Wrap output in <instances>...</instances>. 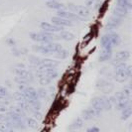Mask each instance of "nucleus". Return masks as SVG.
<instances>
[{
	"mask_svg": "<svg viewBox=\"0 0 132 132\" xmlns=\"http://www.w3.org/2000/svg\"><path fill=\"white\" fill-rule=\"evenodd\" d=\"M114 75L115 79L118 82H123L128 79L132 75V67L126 65L125 63H121L114 68Z\"/></svg>",
	"mask_w": 132,
	"mask_h": 132,
	"instance_id": "1",
	"label": "nucleus"
},
{
	"mask_svg": "<svg viewBox=\"0 0 132 132\" xmlns=\"http://www.w3.org/2000/svg\"><path fill=\"white\" fill-rule=\"evenodd\" d=\"M57 38L59 37L54 33H49V32H44V31L40 33L31 34V39L36 42H41V43H50V42H53V40H58Z\"/></svg>",
	"mask_w": 132,
	"mask_h": 132,
	"instance_id": "2",
	"label": "nucleus"
},
{
	"mask_svg": "<svg viewBox=\"0 0 132 132\" xmlns=\"http://www.w3.org/2000/svg\"><path fill=\"white\" fill-rule=\"evenodd\" d=\"M36 76L38 78H48L53 80L58 77V72L56 68H45V69H38L36 71Z\"/></svg>",
	"mask_w": 132,
	"mask_h": 132,
	"instance_id": "3",
	"label": "nucleus"
},
{
	"mask_svg": "<svg viewBox=\"0 0 132 132\" xmlns=\"http://www.w3.org/2000/svg\"><path fill=\"white\" fill-rule=\"evenodd\" d=\"M69 9L71 10V12L77 14L78 16L81 17L85 19V17H87L89 15V9L86 6H82V5H76L73 3H70L68 4Z\"/></svg>",
	"mask_w": 132,
	"mask_h": 132,
	"instance_id": "4",
	"label": "nucleus"
},
{
	"mask_svg": "<svg viewBox=\"0 0 132 132\" xmlns=\"http://www.w3.org/2000/svg\"><path fill=\"white\" fill-rule=\"evenodd\" d=\"M129 57H130V53L128 51H120V52H117V53L114 55V58H113L111 64L114 67L117 66V65L121 64V63L126 62L127 60L129 59Z\"/></svg>",
	"mask_w": 132,
	"mask_h": 132,
	"instance_id": "5",
	"label": "nucleus"
},
{
	"mask_svg": "<svg viewBox=\"0 0 132 132\" xmlns=\"http://www.w3.org/2000/svg\"><path fill=\"white\" fill-rule=\"evenodd\" d=\"M40 28L44 31V32H49V33H56V32H61L64 31V27L56 26L51 23H47V22H41Z\"/></svg>",
	"mask_w": 132,
	"mask_h": 132,
	"instance_id": "6",
	"label": "nucleus"
},
{
	"mask_svg": "<svg viewBox=\"0 0 132 132\" xmlns=\"http://www.w3.org/2000/svg\"><path fill=\"white\" fill-rule=\"evenodd\" d=\"M57 15L59 17H62V18H65V19L71 20V21H82L84 18L78 16L77 14L73 13L71 11H67V10H58V13Z\"/></svg>",
	"mask_w": 132,
	"mask_h": 132,
	"instance_id": "7",
	"label": "nucleus"
},
{
	"mask_svg": "<svg viewBox=\"0 0 132 132\" xmlns=\"http://www.w3.org/2000/svg\"><path fill=\"white\" fill-rule=\"evenodd\" d=\"M51 21H52V23H53L54 25L60 26V27H71L75 25L73 23V21L65 19V18H62V17H59V16L52 17Z\"/></svg>",
	"mask_w": 132,
	"mask_h": 132,
	"instance_id": "8",
	"label": "nucleus"
},
{
	"mask_svg": "<svg viewBox=\"0 0 132 132\" xmlns=\"http://www.w3.org/2000/svg\"><path fill=\"white\" fill-rule=\"evenodd\" d=\"M90 104L93 109L97 110L99 112H101L102 110H104V99L103 96H95L92 99Z\"/></svg>",
	"mask_w": 132,
	"mask_h": 132,
	"instance_id": "9",
	"label": "nucleus"
},
{
	"mask_svg": "<svg viewBox=\"0 0 132 132\" xmlns=\"http://www.w3.org/2000/svg\"><path fill=\"white\" fill-rule=\"evenodd\" d=\"M121 22L122 20L119 19V18H116L114 16H111L109 17L107 22L105 24V29L108 30V31H112V30H115L116 28H118L120 25H121Z\"/></svg>",
	"mask_w": 132,
	"mask_h": 132,
	"instance_id": "10",
	"label": "nucleus"
},
{
	"mask_svg": "<svg viewBox=\"0 0 132 132\" xmlns=\"http://www.w3.org/2000/svg\"><path fill=\"white\" fill-rule=\"evenodd\" d=\"M100 113L101 112H99L97 110L93 109V107H88V108H86V110H84L81 112V118L85 119V120H90V119L95 118V117L99 116Z\"/></svg>",
	"mask_w": 132,
	"mask_h": 132,
	"instance_id": "11",
	"label": "nucleus"
},
{
	"mask_svg": "<svg viewBox=\"0 0 132 132\" xmlns=\"http://www.w3.org/2000/svg\"><path fill=\"white\" fill-rule=\"evenodd\" d=\"M129 13V10H127L124 7H120V6H115L112 10V14L114 17L119 18V19H123L125 18L126 16Z\"/></svg>",
	"mask_w": 132,
	"mask_h": 132,
	"instance_id": "12",
	"label": "nucleus"
},
{
	"mask_svg": "<svg viewBox=\"0 0 132 132\" xmlns=\"http://www.w3.org/2000/svg\"><path fill=\"white\" fill-rule=\"evenodd\" d=\"M97 87L99 89H101L104 93H108L112 90L113 86L111 82L107 81V80H104V79H100L97 82Z\"/></svg>",
	"mask_w": 132,
	"mask_h": 132,
	"instance_id": "13",
	"label": "nucleus"
},
{
	"mask_svg": "<svg viewBox=\"0 0 132 132\" xmlns=\"http://www.w3.org/2000/svg\"><path fill=\"white\" fill-rule=\"evenodd\" d=\"M42 45L45 47L47 49V51L50 53H57L59 52L62 48V45H60L58 43H53V42H50V43H42Z\"/></svg>",
	"mask_w": 132,
	"mask_h": 132,
	"instance_id": "14",
	"label": "nucleus"
},
{
	"mask_svg": "<svg viewBox=\"0 0 132 132\" xmlns=\"http://www.w3.org/2000/svg\"><path fill=\"white\" fill-rule=\"evenodd\" d=\"M112 58V49H104L102 48V52L99 56V62H106Z\"/></svg>",
	"mask_w": 132,
	"mask_h": 132,
	"instance_id": "15",
	"label": "nucleus"
},
{
	"mask_svg": "<svg viewBox=\"0 0 132 132\" xmlns=\"http://www.w3.org/2000/svg\"><path fill=\"white\" fill-rule=\"evenodd\" d=\"M46 5L50 9H57V10H62L65 7V5L63 3H61L57 0H50V1L47 2Z\"/></svg>",
	"mask_w": 132,
	"mask_h": 132,
	"instance_id": "16",
	"label": "nucleus"
},
{
	"mask_svg": "<svg viewBox=\"0 0 132 132\" xmlns=\"http://www.w3.org/2000/svg\"><path fill=\"white\" fill-rule=\"evenodd\" d=\"M58 37L61 38V39L65 40V41H72V40L75 39V35H73L72 32H69V31H61L59 32V35Z\"/></svg>",
	"mask_w": 132,
	"mask_h": 132,
	"instance_id": "17",
	"label": "nucleus"
},
{
	"mask_svg": "<svg viewBox=\"0 0 132 132\" xmlns=\"http://www.w3.org/2000/svg\"><path fill=\"white\" fill-rule=\"evenodd\" d=\"M108 35V37H109V39L111 41V44H112V46H118L119 44H120V37H119L118 34L114 33V32H109V33H107Z\"/></svg>",
	"mask_w": 132,
	"mask_h": 132,
	"instance_id": "18",
	"label": "nucleus"
},
{
	"mask_svg": "<svg viewBox=\"0 0 132 132\" xmlns=\"http://www.w3.org/2000/svg\"><path fill=\"white\" fill-rule=\"evenodd\" d=\"M114 105H115V107H116L118 110H123L127 106L130 105V99H123V100L116 101Z\"/></svg>",
	"mask_w": 132,
	"mask_h": 132,
	"instance_id": "19",
	"label": "nucleus"
},
{
	"mask_svg": "<svg viewBox=\"0 0 132 132\" xmlns=\"http://www.w3.org/2000/svg\"><path fill=\"white\" fill-rule=\"evenodd\" d=\"M26 125L29 126L32 129H38L39 128V123L35 118L32 117H27L26 118Z\"/></svg>",
	"mask_w": 132,
	"mask_h": 132,
	"instance_id": "20",
	"label": "nucleus"
},
{
	"mask_svg": "<svg viewBox=\"0 0 132 132\" xmlns=\"http://www.w3.org/2000/svg\"><path fill=\"white\" fill-rule=\"evenodd\" d=\"M131 115H132V107L130 105L127 106L123 110H121V119L122 120L128 119Z\"/></svg>",
	"mask_w": 132,
	"mask_h": 132,
	"instance_id": "21",
	"label": "nucleus"
},
{
	"mask_svg": "<svg viewBox=\"0 0 132 132\" xmlns=\"http://www.w3.org/2000/svg\"><path fill=\"white\" fill-rule=\"evenodd\" d=\"M117 6L124 7L127 10H131L132 9V3L131 0H117Z\"/></svg>",
	"mask_w": 132,
	"mask_h": 132,
	"instance_id": "22",
	"label": "nucleus"
},
{
	"mask_svg": "<svg viewBox=\"0 0 132 132\" xmlns=\"http://www.w3.org/2000/svg\"><path fill=\"white\" fill-rule=\"evenodd\" d=\"M82 124H84V119L81 117H78L77 119L73 120V122L70 126V128L71 129H79L82 126Z\"/></svg>",
	"mask_w": 132,
	"mask_h": 132,
	"instance_id": "23",
	"label": "nucleus"
},
{
	"mask_svg": "<svg viewBox=\"0 0 132 132\" xmlns=\"http://www.w3.org/2000/svg\"><path fill=\"white\" fill-rule=\"evenodd\" d=\"M11 110L10 111H12V112L16 113L17 115H19L20 117H22V118H24V117H26V114H25V111L21 108V107H19V106H11V108H10Z\"/></svg>",
	"mask_w": 132,
	"mask_h": 132,
	"instance_id": "24",
	"label": "nucleus"
},
{
	"mask_svg": "<svg viewBox=\"0 0 132 132\" xmlns=\"http://www.w3.org/2000/svg\"><path fill=\"white\" fill-rule=\"evenodd\" d=\"M42 60L43 59H41L39 57H35V56H30L29 57L30 64H32L33 66H36V67H39L42 64Z\"/></svg>",
	"mask_w": 132,
	"mask_h": 132,
	"instance_id": "25",
	"label": "nucleus"
},
{
	"mask_svg": "<svg viewBox=\"0 0 132 132\" xmlns=\"http://www.w3.org/2000/svg\"><path fill=\"white\" fill-rule=\"evenodd\" d=\"M56 56H57V58H59L61 60L67 59L69 57V52L67 50H65V49H61L59 52L56 53Z\"/></svg>",
	"mask_w": 132,
	"mask_h": 132,
	"instance_id": "26",
	"label": "nucleus"
},
{
	"mask_svg": "<svg viewBox=\"0 0 132 132\" xmlns=\"http://www.w3.org/2000/svg\"><path fill=\"white\" fill-rule=\"evenodd\" d=\"M13 97H14V99H15L16 101H18V102L26 101V98H25L24 94H23V93H21V92H16V93L13 94Z\"/></svg>",
	"mask_w": 132,
	"mask_h": 132,
	"instance_id": "27",
	"label": "nucleus"
},
{
	"mask_svg": "<svg viewBox=\"0 0 132 132\" xmlns=\"http://www.w3.org/2000/svg\"><path fill=\"white\" fill-rule=\"evenodd\" d=\"M113 97H114V99H115V102H116V101H119V100H123V99H130V98H128V97L126 96L125 93H124V92H123V90L116 93H115V95H114Z\"/></svg>",
	"mask_w": 132,
	"mask_h": 132,
	"instance_id": "28",
	"label": "nucleus"
},
{
	"mask_svg": "<svg viewBox=\"0 0 132 132\" xmlns=\"http://www.w3.org/2000/svg\"><path fill=\"white\" fill-rule=\"evenodd\" d=\"M15 82H17L18 85H23V86H27V85H29V82H30V80L29 79H25V78H21V77H16L15 78Z\"/></svg>",
	"mask_w": 132,
	"mask_h": 132,
	"instance_id": "29",
	"label": "nucleus"
},
{
	"mask_svg": "<svg viewBox=\"0 0 132 132\" xmlns=\"http://www.w3.org/2000/svg\"><path fill=\"white\" fill-rule=\"evenodd\" d=\"M103 99H104V110H110L113 106L112 101L110 100L109 97H104L103 96Z\"/></svg>",
	"mask_w": 132,
	"mask_h": 132,
	"instance_id": "30",
	"label": "nucleus"
},
{
	"mask_svg": "<svg viewBox=\"0 0 132 132\" xmlns=\"http://www.w3.org/2000/svg\"><path fill=\"white\" fill-rule=\"evenodd\" d=\"M37 94H38V97L39 98L45 99L48 96V92H47L45 88H40L37 90Z\"/></svg>",
	"mask_w": 132,
	"mask_h": 132,
	"instance_id": "31",
	"label": "nucleus"
},
{
	"mask_svg": "<svg viewBox=\"0 0 132 132\" xmlns=\"http://www.w3.org/2000/svg\"><path fill=\"white\" fill-rule=\"evenodd\" d=\"M0 104L3 105H8L9 104V95L7 96H0Z\"/></svg>",
	"mask_w": 132,
	"mask_h": 132,
	"instance_id": "32",
	"label": "nucleus"
},
{
	"mask_svg": "<svg viewBox=\"0 0 132 132\" xmlns=\"http://www.w3.org/2000/svg\"><path fill=\"white\" fill-rule=\"evenodd\" d=\"M51 81H52V80L49 79L48 78H40L39 79L40 85H42V86H47V85H49Z\"/></svg>",
	"mask_w": 132,
	"mask_h": 132,
	"instance_id": "33",
	"label": "nucleus"
},
{
	"mask_svg": "<svg viewBox=\"0 0 132 132\" xmlns=\"http://www.w3.org/2000/svg\"><path fill=\"white\" fill-rule=\"evenodd\" d=\"M8 95V90L6 87L0 86V96H7Z\"/></svg>",
	"mask_w": 132,
	"mask_h": 132,
	"instance_id": "34",
	"label": "nucleus"
},
{
	"mask_svg": "<svg viewBox=\"0 0 132 132\" xmlns=\"http://www.w3.org/2000/svg\"><path fill=\"white\" fill-rule=\"evenodd\" d=\"M9 120V117L7 116L6 112L5 113H0V122H7Z\"/></svg>",
	"mask_w": 132,
	"mask_h": 132,
	"instance_id": "35",
	"label": "nucleus"
},
{
	"mask_svg": "<svg viewBox=\"0 0 132 132\" xmlns=\"http://www.w3.org/2000/svg\"><path fill=\"white\" fill-rule=\"evenodd\" d=\"M95 2H96V0H86V7H90V6H93V5H94Z\"/></svg>",
	"mask_w": 132,
	"mask_h": 132,
	"instance_id": "36",
	"label": "nucleus"
},
{
	"mask_svg": "<svg viewBox=\"0 0 132 132\" xmlns=\"http://www.w3.org/2000/svg\"><path fill=\"white\" fill-rule=\"evenodd\" d=\"M8 111V108L6 105H3V104H0V113H5Z\"/></svg>",
	"mask_w": 132,
	"mask_h": 132,
	"instance_id": "37",
	"label": "nucleus"
},
{
	"mask_svg": "<svg viewBox=\"0 0 132 132\" xmlns=\"http://www.w3.org/2000/svg\"><path fill=\"white\" fill-rule=\"evenodd\" d=\"M33 115H34V117H35V118H37L38 120H40V119L42 118V114L40 113V111H34ZM37 119H36V120H37Z\"/></svg>",
	"mask_w": 132,
	"mask_h": 132,
	"instance_id": "38",
	"label": "nucleus"
},
{
	"mask_svg": "<svg viewBox=\"0 0 132 132\" xmlns=\"http://www.w3.org/2000/svg\"><path fill=\"white\" fill-rule=\"evenodd\" d=\"M86 132H99V128H98V127H95V126H93V127H90V128H88Z\"/></svg>",
	"mask_w": 132,
	"mask_h": 132,
	"instance_id": "39",
	"label": "nucleus"
},
{
	"mask_svg": "<svg viewBox=\"0 0 132 132\" xmlns=\"http://www.w3.org/2000/svg\"><path fill=\"white\" fill-rule=\"evenodd\" d=\"M70 132H75V131H70Z\"/></svg>",
	"mask_w": 132,
	"mask_h": 132,
	"instance_id": "40",
	"label": "nucleus"
},
{
	"mask_svg": "<svg viewBox=\"0 0 132 132\" xmlns=\"http://www.w3.org/2000/svg\"><path fill=\"white\" fill-rule=\"evenodd\" d=\"M48 1H50V0H48Z\"/></svg>",
	"mask_w": 132,
	"mask_h": 132,
	"instance_id": "41",
	"label": "nucleus"
}]
</instances>
